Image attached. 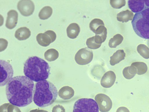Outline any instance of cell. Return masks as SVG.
<instances>
[{"label": "cell", "instance_id": "cell-12", "mask_svg": "<svg viewBox=\"0 0 149 112\" xmlns=\"http://www.w3.org/2000/svg\"><path fill=\"white\" fill-rule=\"evenodd\" d=\"M128 4L131 11L136 13L147 8L145 5L144 0H129Z\"/></svg>", "mask_w": 149, "mask_h": 112}, {"label": "cell", "instance_id": "cell-30", "mask_svg": "<svg viewBox=\"0 0 149 112\" xmlns=\"http://www.w3.org/2000/svg\"><path fill=\"white\" fill-rule=\"evenodd\" d=\"M0 41V51L1 52L5 50L8 44V42L6 39L1 38Z\"/></svg>", "mask_w": 149, "mask_h": 112}, {"label": "cell", "instance_id": "cell-23", "mask_svg": "<svg viewBox=\"0 0 149 112\" xmlns=\"http://www.w3.org/2000/svg\"><path fill=\"white\" fill-rule=\"evenodd\" d=\"M131 65L134 66L137 69V74L141 75L146 73L148 70V67L146 63L142 62H135L132 63Z\"/></svg>", "mask_w": 149, "mask_h": 112}, {"label": "cell", "instance_id": "cell-15", "mask_svg": "<svg viewBox=\"0 0 149 112\" xmlns=\"http://www.w3.org/2000/svg\"><path fill=\"white\" fill-rule=\"evenodd\" d=\"M31 32L30 30L26 27L19 28L15 31V36L18 40H25L30 36Z\"/></svg>", "mask_w": 149, "mask_h": 112}, {"label": "cell", "instance_id": "cell-35", "mask_svg": "<svg viewBox=\"0 0 149 112\" xmlns=\"http://www.w3.org/2000/svg\"><path fill=\"white\" fill-rule=\"evenodd\" d=\"M40 112H49L47 111L42 109H40Z\"/></svg>", "mask_w": 149, "mask_h": 112}, {"label": "cell", "instance_id": "cell-28", "mask_svg": "<svg viewBox=\"0 0 149 112\" xmlns=\"http://www.w3.org/2000/svg\"><path fill=\"white\" fill-rule=\"evenodd\" d=\"M8 112H21L19 108L16 106L10 103L8 108Z\"/></svg>", "mask_w": 149, "mask_h": 112}, {"label": "cell", "instance_id": "cell-26", "mask_svg": "<svg viewBox=\"0 0 149 112\" xmlns=\"http://www.w3.org/2000/svg\"><path fill=\"white\" fill-rule=\"evenodd\" d=\"M104 25L103 21L101 20L95 18L93 20L90 22L89 27L93 32L95 30L102 25Z\"/></svg>", "mask_w": 149, "mask_h": 112}, {"label": "cell", "instance_id": "cell-11", "mask_svg": "<svg viewBox=\"0 0 149 112\" xmlns=\"http://www.w3.org/2000/svg\"><path fill=\"white\" fill-rule=\"evenodd\" d=\"M18 13L14 10H9L7 13V17L5 26L8 29H12L15 27L17 23Z\"/></svg>", "mask_w": 149, "mask_h": 112}, {"label": "cell", "instance_id": "cell-13", "mask_svg": "<svg viewBox=\"0 0 149 112\" xmlns=\"http://www.w3.org/2000/svg\"><path fill=\"white\" fill-rule=\"evenodd\" d=\"M103 42H104L101 37L99 36L95 35L87 39L86 43L88 48L96 49L99 48L102 43Z\"/></svg>", "mask_w": 149, "mask_h": 112}, {"label": "cell", "instance_id": "cell-4", "mask_svg": "<svg viewBox=\"0 0 149 112\" xmlns=\"http://www.w3.org/2000/svg\"><path fill=\"white\" fill-rule=\"evenodd\" d=\"M131 23L133 29L138 36L149 39V7L136 13Z\"/></svg>", "mask_w": 149, "mask_h": 112}, {"label": "cell", "instance_id": "cell-33", "mask_svg": "<svg viewBox=\"0 0 149 112\" xmlns=\"http://www.w3.org/2000/svg\"><path fill=\"white\" fill-rule=\"evenodd\" d=\"M145 5L146 7H149V0H144Z\"/></svg>", "mask_w": 149, "mask_h": 112}, {"label": "cell", "instance_id": "cell-8", "mask_svg": "<svg viewBox=\"0 0 149 112\" xmlns=\"http://www.w3.org/2000/svg\"><path fill=\"white\" fill-rule=\"evenodd\" d=\"M100 111L101 112H108L111 109L112 103L109 97L102 93L97 94L95 97Z\"/></svg>", "mask_w": 149, "mask_h": 112}, {"label": "cell", "instance_id": "cell-31", "mask_svg": "<svg viewBox=\"0 0 149 112\" xmlns=\"http://www.w3.org/2000/svg\"><path fill=\"white\" fill-rule=\"evenodd\" d=\"M10 103H5L1 106L0 112H8L7 108Z\"/></svg>", "mask_w": 149, "mask_h": 112}, {"label": "cell", "instance_id": "cell-5", "mask_svg": "<svg viewBox=\"0 0 149 112\" xmlns=\"http://www.w3.org/2000/svg\"><path fill=\"white\" fill-rule=\"evenodd\" d=\"M73 112H99V108L93 99L82 98L75 102Z\"/></svg>", "mask_w": 149, "mask_h": 112}, {"label": "cell", "instance_id": "cell-22", "mask_svg": "<svg viewBox=\"0 0 149 112\" xmlns=\"http://www.w3.org/2000/svg\"><path fill=\"white\" fill-rule=\"evenodd\" d=\"M52 12V9L50 6H45L43 7L40 11L38 16L41 20H46L51 16Z\"/></svg>", "mask_w": 149, "mask_h": 112}, {"label": "cell", "instance_id": "cell-21", "mask_svg": "<svg viewBox=\"0 0 149 112\" xmlns=\"http://www.w3.org/2000/svg\"><path fill=\"white\" fill-rule=\"evenodd\" d=\"M59 56L58 52L53 48L47 50L44 53L45 59L49 62L53 61L57 59Z\"/></svg>", "mask_w": 149, "mask_h": 112}, {"label": "cell", "instance_id": "cell-3", "mask_svg": "<svg viewBox=\"0 0 149 112\" xmlns=\"http://www.w3.org/2000/svg\"><path fill=\"white\" fill-rule=\"evenodd\" d=\"M50 69L45 60L33 56L29 57L24 63V73L30 79L38 82L48 78L50 74Z\"/></svg>", "mask_w": 149, "mask_h": 112}, {"label": "cell", "instance_id": "cell-17", "mask_svg": "<svg viewBox=\"0 0 149 112\" xmlns=\"http://www.w3.org/2000/svg\"><path fill=\"white\" fill-rule=\"evenodd\" d=\"M66 31L68 37L74 39L78 35L80 32V28L77 23H72L67 27Z\"/></svg>", "mask_w": 149, "mask_h": 112}, {"label": "cell", "instance_id": "cell-34", "mask_svg": "<svg viewBox=\"0 0 149 112\" xmlns=\"http://www.w3.org/2000/svg\"><path fill=\"white\" fill-rule=\"evenodd\" d=\"M29 112H40V109H36L31 110Z\"/></svg>", "mask_w": 149, "mask_h": 112}, {"label": "cell", "instance_id": "cell-27", "mask_svg": "<svg viewBox=\"0 0 149 112\" xmlns=\"http://www.w3.org/2000/svg\"><path fill=\"white\" fill-rule=\"evenodd\" d=\"M110 2L111 6L116 9L120 8L126 4L125 1L123 0H111Z\"/></svg>", "mask_w": 149, "mask_h": 112}, {"label": "cell", "instance_id": "cell-20", "mask_svg": "<svg viewBox=\"0 0 149 112\" xmlns=\"http://www.w3.org/2000/svg\"><path fill=\"white\" fill-rule=\"evenodd\" d=\"M137 72L136 68L132 65L125 67L123 71V76L127 79H130L133 78Z\"/></svg>", "mask_w": 149, "mask_h": 112}, {"label": "cell", "instance_id": "cell-2", "mask_svg": "<svg viewBox=\"0 0 149 112\" xmlns=\"http://www.w3.org/2000/svg\"><path fill=\"white\" fill-rule=\"evenodd\" d=\"M57 95L56 87L49 81L44 80L35 84L33 99L38 106L44 107L52 104L56 101Z\"/></svg>", "mask_w": 149, "mask_h": 112}, {"label": "cell", "instance_id": "cell-1", "mask_svg": "<svg viewBox=\"0 0 149 112\" xmlns=\"http://www.w3.org/2000/svg\"><path fill=\"white\" fill-rule=\"evenodd\" d=\"M34 86L33 81L26 76L13 78L6 87L8 100L11 104L19 107L29 105L32 102Z\"/></svg>", "mask_w": 149, "mask_h": 112}, {"label": "cell", "instance_id": "cell-14", "mask_svg": "<svg viewBox=\"0 0 149 112\" xmlns=\"http://www.w3.org/2000/svg\"><path fill=\"white\" fill-rule=\"evenodd\" d=\"M74 92L73 89L69 86H64L61 88L58 92L59 96L64 100L70 99L74 95Z\"/></svg>", "mask_w": 149, "mask_h": 112}, {"label": "cell", "instance_id": "cell-29", "mask_svg": "<svg viewBox=\"0 0 149 112\" xmlns=\"http://www.w3.org/2000/svg\"><path fill=\"white\" fill-rule=\"evenodd\" d=\"M52 112H65V109L63 106L58 104L53 107Z\"/></svg>", "mask_w": 149, "mask_h": 112}, {"label": "cell", "instance_id": "cell-19", "mask_svg": "<svg viewBox=\"0 0 149 112\" xmlns=\"http://www.w3.org/2000/svg\"><path fill=\"white\" fill-rule=\"evenodd\" d=\"M133 16V13L129 10H127L118 13L117 15V19L120 22H126L132 20Z\"/></svg>", "mask_w": 149, "mask_h": 112}, {"label": "cell", "instance_id": "cell-16", "mask_svg": "<svg viewBox=\"0 0 149 112\" xmlns=\"http://www.w3.org/2000/svg\"><path fill=\"white\" fill-rule=\"evenodd\" d=\"M36 39L38 43L44 47H47L53 42L50 36L45 32L44 33L38 34L36 36Z\"/></svg>", "mask_w": 149, "mask_h": 112}, {"label": "cell", "instance_id": "cell-9", "mask_svg": "<svg viewBox=\"0 0 149 112\" xmlns=\"http://www.w3.org/2000/svg\"><path fill=\"white\" fill-rule=\"evenodd\" d=\"M17 8L21 14L25 16L31 15L35 9L33 2L30 0H21L18 3Z\"/></svg>", "mask_w": 149, "mask_h": 112}, {"label": "cell", "instance_id": "cell-32", "mask_svg": "<svg viewBox=\"0 0 149 112\" xmlns=\"http://www.w3.org/2000/svg\"><path fill=\"white\" fill-rule=\"evenodd\" d=\"M116 112H130V111L127 108L123 106L118 108Z\"/></svg>", "mask_w": 149, "mask_h": 112}, {"label": "cell", "instance_id": "cell-24", "mask_svg": "<svg viewBox=\"0 0 149 112\" xmlns=\"http://www.w3.org/2000/svg\"><path fill=\"white\" fill-rule=\"evenodd\" d=\"M123 39V37L121 34H117L110 39L109 46L111 48H115L121 43Z\"/></svg>", "mask_w": 149, "mask_h": 112}, {"label": "cell", "instance_id": "cell-10", "mask_svg": "<svg viewBox=\"0 0 149 112\" xmlns=\"http://www.w3.org/2000/svg\"><path fill=\"white\" fill-rule=\"evenodd\" d=\"M115 74L112 71H109L103 75L100 81L101 85L106 88H110L114 84L116 79Z\"/></svg>", "mask_w": 149, "mask_h": 112}, {"label": "cell", "instance_id": "cell-25", "mask_svg": "<svg viewBox=\"0 0 149 112\" xmlns=\"http://www.w3.org/2000/svg\"><path fill=\"white\" fill-rule=\"evenodd\" d=\"M137 50L140 55L146 59L149 58V48L146 45L140 44L137 48Z\"/></svg>", "mask_w": 149, "mask_h": 112}, {"label": "cell", "instance_id": "cell-6", "mask_svg": "<svg viewBox=\"0 0 149 112\" xmlns=\"http://www.w3.org/2000/svg\"><path fill=\"white\" fill-rule=\"evenodd\" d=\"M1 77L0 86H3L12 78L13 71L11 65L6 61H0Z\"/></svg>", "mask_w": 149, "mask_h": 112}, {"label": "cell", "instance_id": "cell-7", "mask_svg": "<svg viewBox=\"0 0 149 112\" xmlns=\"http://www.w3.org/2000/svg\"><path fill=\"white\" fill-rule=\"evenodd\" d=\"M93 58L92 51L87 48H85L79 50L76 53L74 58L77 64L85 65L89 63Z\"/></svg>", "mask_w": 149, "mask_h": 112}, {"label": "cell", "instance_id": "cell-18", "mask_svg": "<svg viewBox=\"0 0 149 112\" xmlns=\"http://www.w3.org/2000/svg\"><path fill=\"white\" fill-rule=\"evenodd\" d=\"M125 53L123 50H118L110 57V63L112 66L118 63L125 59Z\"/></svg>", "mask_w": 149, "mask_h": 112}]
</instances>
